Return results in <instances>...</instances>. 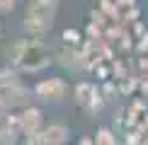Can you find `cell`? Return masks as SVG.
Listing matches in <instances>:
<instances>
[{"label": "cell", "mask_w": 148, "mask_h": 145, "mask_svg": "<svg viewBox=\"0 0 148 145\" xmlns=\"http://www.w3.org/2000/svg\"><path fill=\"white\" fill-rule=\"evenodd\" d=\"M8 56H10V60L20 70H27V72L41 70V68H46V65H49V53H46V46H44V41H41V39L17 41V44L10 46Z\"/></svg>", "instance_id": "obj_1"}, {"label": "cell", "mask_w": 148, "mask_h": 145, "mask_svg": "<svg viewBox=\"0 0 148 145\" xmlns=\"http://www.w3.org/2000/svg\"><path fill=\"white\" fill-rule=\"evenodd\" d=\"M34 94L44 102H63L66 94H68V85L61 77H49V80H41L34 87Z\"/></svg>", "instance_id": "obj_2"}, {"label": "cell", "mask_w": 148, "mask_h": 145, "mask_svg": "<svg viewBox=\"0 0 148 145\" xmlns=\"http://www.w3.org/2000/svg\"><path fill=\"white\" fill-rule=\"evenodd\" d=\"M29 94H32V92H29V89L24 87L22 82L8 85V87L0 89V99H3V104L8 106V109H17V106L27 109L29 102H32V97H29Z\"/></svg>", "instance_id": "obj_3"}, {"label": "cell", "mask_w": 148, "mask_h": 145, "mask_svg": "<svg viewBox=\"0 0 148 145\" xmlns=\"http://www.w3.org/2000/svg\"><path fill=\"white\" fill-rule=\"evenodd\" d=\"M75 102H78V106L88 109V111H92V114L102 106V99H100V94H97V87L92 82H78L75 85Z\"/></svg>", "instance_id": "obj_4"}, {"label": "cell", "mask_w": 148, "mask_h": 145, "mask_svg": "<svg viewBox=\"0 0 148 145\" xmlns=\"http://www.w3.org/2000/svg\"><path fill=\"white\" fill-rule=\"evenodd\" d=\"M20 126L24 136H34V133H41V123H44V114H41L39 106H27L22 109L20 114Z\"/></svg>", "instance_id": "obj_5"}, {"label": "cell", "mask_w": 148, "mask_h": 145, "mask_svg": "<svg viewBox=\"0 0 148 145\" xmlns=\"http://www.w3.org/2000/svg\"><path fill=\"white\" fill-rule=\"evenodd\" d=\"M20 133H22L20 116H12V114H8V116L0 121V145H17V140H20Z\"/></svg>", "instance_id": "obj_6"}, {"label": "cell", "mask_w": 148, "mask_h": 145, "mask_svg": "<svg viewBox=\"0 0 148 145\" xmlns=\"http://www.w3.org/2000/svg\"><path fill=\"white\" fill-rule=\"evenodd\" d=\"M41 133H44L46 145H66L68 138H71L68 126H63V123H51V126H46Z\"/></svg>", "instance_id": "obj_7"}, {"label": "cell", "mask_w": 148, "mask_h": 145, "mask_svg": "<svg viewBox=\"0 0 148 145\" xmlns=\"http://www.w3.org/2000/svg\"><path fill=\"white\" fill-rule=\"evenodd\" d=\"M53 15H56V7L53 5H44L32 0L27 7V17H34V20H44V22H53Z\"/></svg>", "instance_id": "obj_8"}, {"label": "cell", "mask_w": 148, "mask_h": 145, "mask_svg": "<svg viewBox=\"0 0 148 145\" xmlns=\"http://www.w3.org/2000/svg\"><path fill=\"white\" fill-rule=\"evenodd\" d=\"M49 29H51V22H44V20H34V17H24V32L32 34L34 39L44 36Z\"/></svg>", "instance_id": "obj_9"}, {"label": "cell", "mask_w": 148, "mask_h": 145, "mask_svg": "<svg viewBox=\"0 0 148 145\" xmlns=\"http://www.w3.org/2000/svg\"><path fill=\"white\" fill-rule=\"evenodd\" d=\"M114 7H116V15L121 20H131V17L138 15V5L134 0H114Z\"/></svg>", "instance_id": "obj_10"}, {"label": "cell", "mask_w": 148, "mask_h": 145, "mask_svg": "<svg viewBox=\"0 0 148 145\" xmlns=\"http://www.w3.org/2000/svg\"><path fill=\"white\" fill-rule=\"evenodd\" d=\"M95 145H116V138L112 136L109 128H100L97 131V138H95Z\"/></svg>", "instance_id": "obj_11"}, {"label": "cell", "mask_w": 148, "mask_h": 145, "mask_svg": "<svg viewBox=\"0 0 148 145\" xmlns=\"http://www.w3.org/2000/svg\"><path fill=\"white\" fill-rule=\"evenodd\" d=\"M24 145H46V140H44V133H34V136H27Z\"/></svg>", "instance_id": "obj_12"}, {"label": "cell", "mask_w": 148, "mask_h": 145, "mask_svg": "<svg viewBox=\"0 0 148 145\" xmlns=\"http://www.w3.org/2000/svg\"><path fill=\"white\" fill-rule=\"evenodd\" d=\"M78 39H80V34L75 32V29H66V32H63V41H66V44H75Z\"/></svg>", "instance_id": "obj_13"}, {"label": "cell", "mask_w": 148, "mask_h": 145, "mask_svg": "<svg viewBox=\"0 0 148 145\" xmlns=\"http://www.w3.org/2000/svg\"><path fill=\"white\" fill-rule=\"evenodd\" d=\"M15 7V0H0V15H5V12H10Z\"/></svg>", "instance_id": "obj_14"}, {"label": "cell", "mask_w": 148, "mask_h": 145, "mask_svg": "<svg viewBox=\"0 0 148 145\" xmlns=\"http://www.w3.org/2000/svg\"><path fill=\"white\" fill-rule=\"evenodd\" d=\"M8 111H10V109H8V106L3 104V99H0V121H3L5 116H8Z\"/></svg>", "instance_id": "obj_15"}, {"label": "cell", "mask_w": 148, "mask_h": 145, "mask_svg": "<svg viewBox=\"0 0 148 145\" xmlns=\"http://www.w3.org/2000/svg\"><path fill=\"white\" fill-rule=\"evenodd\" d=\"M36 3H44V5H53V7H58V0H36Z\"/></svg>", "instance_id": "obj_16"}, {"label": "cell", "mask_w": 148, "mask_h": 145, "mask_svg": "<svg viewBox=\"0 0 148 145\" xmlns=\"http://www.w3.org/2000/svg\"><path fill=\"white\" fill-rule=\"evenodd\" d=\"M78 145H95V140H92V138H83Z\"/></svg>", "instance_id": "obj_17"}, {"label": "cell", "mask_w": 148, "mask_h": 145, "mask_svg": "<svg viewBox=\"0 0 148 145\" xmlns=\"http://www.w3.org/2000/svg\"><path fill=\"white\" fill-rule=\"evenodd\" d=\"M0 34H3V24H0Z\"/></svg>", "instance_id": "obj_18"}]
</instances>
